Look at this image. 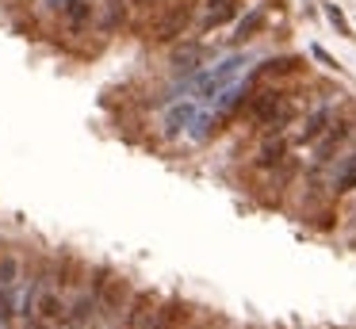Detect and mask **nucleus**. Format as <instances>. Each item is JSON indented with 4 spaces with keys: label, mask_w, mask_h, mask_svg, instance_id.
<instances>
[{
    "label": "nucleus",
    "mask_w": 356,
    "mask_h": 329,
    "mask_svg": "<svg viewBox=\"0 0 356 329\" xmlns=\"http://www.w3.org/2000/svg\"><path fill=\"white\" fill-rule=\"evenodd\" d=\"M284 99H287V92H280V88H261V92H253V96L245 99V115L264 127V122H268V115L276 111Z\"/></svg>",
    "instance_id": "obj_1"
},
{
    "label": "nucleus",
    "mask_w": 356,
    "mask_h": 329,
    "mask_svg": "<svg viewBox=\"0 0 356 329\" xmlns=\"http://www.w3.org/2000/svg\"><path fill=\"white\" fill-rule=\"evenodd\" d=\"M188 19H192V8H188V4L169 8V12L154 23V38H157V42H172V38H180V35H184V27H188Z\"/></svg>",
    "instance_id": "obj_2"
},
{
    "label": "nucleus",
    "mask_w": 356,
    "mask_h": 329,
    "mask_svg": "<svg viewBox=\"0 0 356 329\" xmlns=\"http://www.w3.org/2000/svg\"><path fill=\"white\" fill-rule=\"evenodd\" d=\"M92 15H96L92 0H70V4L62 8V27L70 31V35H81V31L92 27Z\"/></svg>",
    "instance_id": "obj_3"
},
{
    "label": "nucleus",
    "mask_w": 356,
    "mask_h": 329,
    "mask_svg": "<svg viewBox=\"0 0 356 329\" xmlns=\"http://www.w3.org/2000/svg\"><path fill=\"white\" fill-rule=\"evenodd\" d=\"M333 122H337L333 107H318L314 115H307V119H302V130H299L295 138H299V142H318V138H322L325 130L333 127Z\"/></svg>",
    "instance_id": "obj_4"
},
{
    "label": "nucleus",
    "mask_w": 356,
    "mask_h": 329,
    "mask_svg": "<svg viewBox=\"0 0 356 329\" xmlns=\"http://www.w3.org/2000/svg\"><path fill=\"white\" fill-rule=\"evenodd\" d=\"M35 314H39L42 321H65V298L58 295L50 283H42L39 291V306H35Z\"/></svg>",
    "instance_id": "obj_5"
},
{
    "label": "nucleus",
    "mask_w": 356,
    "mask_h": 329,
    "mask_svg": "<svg viewBox=\"0 0 356 329\" xmlns=\"http://www.w3.org/2000/svg\"><path fill=\"white\" fill-rule=\"evenodd\" d=\"M238 12V0H207V12H203V31H215L222 23L234 19Z\"/></svg>",
    "instance_id": "obj_6"
},
{
    "label": "nucleus",
    "mask_w": 356,
    "mask_h": 329,
    "mask_svg": "<svg viewBox=\"0 0 356 329\" xmlns=\"http://www.w3.org/2000/svg\"><path fill=\"white\" fill-rule=\"evenodd\" d=\"M100 306V298L96 295H85V298H77L73 306H65V326L70 329H81V326H88L92 321V310Z\"/></svg>",
    "instance_id": "obj_7"
},
{
    "label": "nucleus",
    "mask_w": 356,
    "mask_h": 329,
    "mask_svg": "<svg viewBox=\"0 0 356 329\" xmlns=\"http://www.w3.org/2000/svg\"><path fill=\"white\" fill-rule=\"evenodd\" d=\"M284 150H287V142L284 138H268V142L261 145V153H257V165H280V161H284Z\"/></svg>",
    "instance_id": "obj_8"
},
{
    "label": "nucleus",
    "mask_w": 356,
    "mask_h": 329,
    "mask_svg": "<svg viewBox=\"0 0 356 329\" xmlns=\"http://www.w3.org/2000/svg\"><path fill=\"white\" fill-rule=\"evenodd\" d=\"M261 27H264V12H261V8H257V12H249L245 19L238 23V35H234V42H245V38H253V35H257V31H261Z\"/></svg>",
    "instance_id": "obj_9"
},
{
    "label": "nucleus",
    "mask_w": 356,
    "mask_h": 329,
    "mask_svg": "<svg viewBox=\"0 0 356 329\" xmlns=\"http://www.w3.org/2000/svg\"><path fill=\"white\" fill-rule=\"evenodd\" d=\"M16 283H19V260L12 252H4L0 257V287H16Z\"/></svg>",
    "instance_id": "obj_10"
},
{
    "label": "nucleus",
    "mask_w": 356,
    "mask_h": 329,
    "mask_svg": "<svg viewBox=\"0 0 356 329\" xmlns=\"http://www.w3.org/2000/svg\"><path fill=\"white\" fill-rule=\"evenodd\" d=\"M356 188V153L345 161V168L337 172V191H353Z\"/></svg>",
    "instance_id": "obj_11"
},
{
    "label": "nucleus",
    "mask_w": 356,
    "mask_h": 329,
    "mask_svg": "<svg viewBox=\"0 0 356 329\" xmlns=\"http://www.w3.org/2000/svg\"><path fill=\"white\" fill-rule=\"evenodd\" d=\"M325 19H330L333 27L341 31V35H353V27H348V19L341 15V8H337V4H325Z\"/></svg>",
    "instance_id": "obj_12"
},
{
    "label": "nucleus",
    "mask_w": 356,
    "mask_h": 329,
    "mask_svg": "<svg viewBox=\"0 0 356 329\" xmlns=\"http://www.w3.org/2000/svg\"><path fill=\"white\" fill-rule=\"evenodd\" d=\"M310 54H314V58H318V61H322V65H330V69H337V61H333V58H330V54H325V50H322V46H310Z\"/></svg>",
    "instance_id": "obj_13"
},
{
    "label": "nucleus",
    "mask_w": 356,
    "mask_h": 329,
    "mask_svg": "<svg viewBox=\"0 0 356 329\" xmlns=\"http://www.w3.org/2000/svg\"><path fill=\"white\" fill-rule=\"evenodd\" d=\"M131 4H138V8H154V4H161V0H131Z\"/></svg>",
    "instance_id": "obj_14"
}]
</instances>
